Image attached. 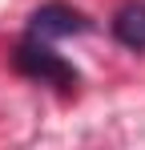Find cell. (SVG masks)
<instances>
[{
  "instance_id": "obj_1",
  "label": "cell",
  "mask_w": 145,
  "mask_h": 150,
  "mask_svg": "<svg viewBox=\"0 0 145 150\" xmlns=\"http://www.w3.org/2000/svg\"><path fill=\"white\" fill-rule=\"evenodd\" d=\"M12 65H16L24 77H32V81H40V85H52V89H61V93H77V85H81V73H77L48 41H40V37H24L20 45H16V53H12Z\"/></svg>"
},
{
  "instance_id": "obj_3",
  "label": "cell",
  "mask_w": 145,
  "mask_h": 150,
  "mask_svg": "<svg viewBox=\"0 0 145 150\" xmlns=\"http://www.w3.org/2000/svg\"><path fill=\"white\" fill-rule=\"evenodd\" d=\"M113 37L125 49L145 53V0H129L113 12Z\"/></svg>"
},
{
  "instance_id": "obj_2",
  "label": "cell",
  "mask_w": 145,
  "mask_h": 150,
  "mask_svg": "<svg viewBox=\"0 0 145 150\" xmlns=\"http://www.w3.org/2000/svg\"><path fill=\"white\" fill-rule=\"evenodd\" d=\"M89 28H93L89 16L77 12L65 0H48L28 16V37H40V41H61V37H77V33H89Z\"/></svg>"
}]
</instances>
